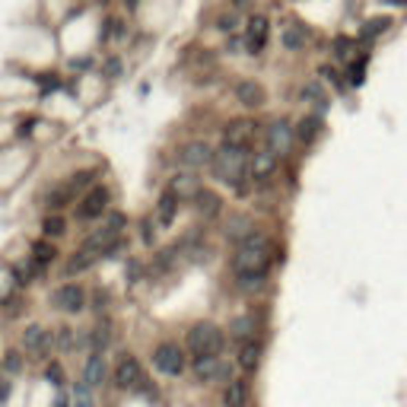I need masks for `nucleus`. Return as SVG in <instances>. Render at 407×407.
<instances>
[{"label":"nucleus","mask_w":407,"mask_h":407,"mask_svg":"<svg viewBox=\"0 0 407 407\" xmlns=\"http://www.w3.org/2000/svg\"><path fill=\"white\" fill-rule=\"evenodd\" d=\"M350 45H353V42H350V39H344V35H341V39H337V42H334V48H337V51H334V54H337V58H347V54H350Z\"/></svg>","instance_id":"39"},{"label":"nucleus","mask_w":407,"mask_h":407,"mask_svg":"<svg viewBox=\"0 0 407 407\" xmlns=\"http://www.w3.org/2000/svg\"><path fill=\"white\" fill-rule=\"evenodd\" d=\"M258 137V125L251 118H236L223 127V143L226 147H239V150H251V143Z\"/></svg>","instance_id":"11"},{"label":"nucleus","mask_w":407,"mask_h":407,"mask_svg":"<svg viewBox=\"0 0 407 407\" xmlns=\"http://www.w3.org/2000/svg\"><path fill=\"white\" fill-rule=\"evenodd\" d=\"M105 350H90V357H86L83 363V382L90 385V388H99L102 382H105Z\"/></svg>","instance_id":"15"},{"label":"nucleus","mask_w":407,"mask_h":407,"mask_svg":"<svg viewBox=\"0 0 407 407\" xmlns=\"http://www.w3.org/2000/svg\"><path fill=\"white\" fill-rule=\"evenodd\" d=\"M267 35H271V23H267V17H261V13H255V17L249 19V29H245V45H249L251 54H258V51L267 45Z\"/></svg>","instance_id":"16"},{"label":"nucleus","mask_w":407,"mask_h":407,"mask_svg":"<svg viewBox=\"0 0 407 407\" xmlns=\"http://www.w3.org/2000/svg\"><path fill=\"white\" fill-rule=\"evenodd\" d=\"M391 7H407V0H388Z\"/></svg>","instance_id":"41"},{"label":"nucleus","mask_w":407,"mask_h":407,"mask_svg":"<svg viewBox=\"0 0 407 407\" xmlns=\"http://www.w3.org/2000/svg\"><path fill=\"white\" fill-rule=\"evenodd\" d=\"M236 363H239V369L242 373H255L258 369V363H261V344L258 341H242V347H239V359H236Z\"/></svg>","instance_id":"22"},{"label":"nucleus","mask_w":407,"mask_h":407,"mask_svg":"<svg viewBox=\"0 0 407 407\" xmlns=\"http://www.w3.org/2000/svg\"><path fill=\"white\" fill-rule=\"evenodd\" d=\"M96 258H99V255H92V251H86V249L74 251V258H70V261H67V267H64V274L67 277L83 274V271H90V267L96 264Z\"/></svg>","instance_id":"24"},{"label":"nucleus","mask_w":407,"mask_h":407,"mask_svg":"<svg viewBox=\"0 0 407 407\" xmlns=\"http://www.w3.org/2000/svg\"><path fill=\"white\" fill-rule=\"evenodd\" d=\"M194 207H198V213L204 216V220H213V216H220V210H223V198L216 191H210V188H200V191L194 194Z\"/></svg>","instance_id":"19"},{"label":"nucleus","mask_w":407,"mask_h":407,"mask_svg":"<svg viewBox=\"0 0 407 407\" xmlns=\"http://www.w3.org/2000/svg\"><path fill=\"white\" fill-rule=\"evenodd\" d=\"M251 233H255V220H251V216H245V213H229V220H226V229H223L226 239L239 245V242H242V239H249Z\"/></svg>","instance_id":"18"},{"label":"nucleus","mask_w":407,"mask_h":407,"mask_svg":"<svg viewBox=\"0 0 407 407\" xmlns=\"http://www.w3.org/2000/svg\"><path fill=\"white\" fill-rule=\"evenodd\" d=\"M236 23H239V19H236V13H229V17H220V19H216V25H220L223 32H236Z\"/></svg>","instance_id":"36"},{"label":"nucleus","mask_w":407,"mask_h":407,"mask_svg":"<svg viewBox=\"0 0 407 407\" xmlns=\"http://www.w3.org/2000/svg\"><path fill=\"white\" fill-rule=\"evenodd\" d=\"M251 331H255V315H239V318H233V324H229V334L239 337V341H249Z\"/></svg>","instance_id":"28"},{"label":"nucleus","mask_w":407,"mask_h":407,"mask_svg":"<svg viewBox=\"0 0 407 407\" xmlns=\"http://www.w3.org/2000/svg\"><path fill=\"white\" fill-rule=\"evenodd\" d=\"M302 99H312L318 108H324V105H328V96L322 92V86H318V83H309L306 90H302Z\"/></svg>","instance_id":"34"},{"label":"nucleus","mask_w":407,"mask_h":407,"mask_svg":"<svg viewBox=\"0 0 407 407\" xmlns=\"http://www.w3.org/2000/svg\"><path fill=\"white\" fill-rule=\"evenodd\" d=\"M236 102L245 108H261L267 102V90L258 80H239L236 83Z\"/></svg>","instance_id":"14"},{"label":"nucleus","mask_w":407,"mask_h":407,"mask_svg":"<svg viewBox=\"0 0 407 407\" xmlns=\"http://www.w3.org/2000/svg\"><path fill=\"white\" fill-rule=\"evenodd\" d=\"M23 350L29 359H48L54 350V331H48L45 324H29L23 331Z\"/></svg>","instance_id":"7"},{"label":"nucleus","mask_w":407,"mask_h":407,"mask_svg":"<svg viewBox=\"0 0 407 407\" xmlns=\"http://www.w3.org/2000/svg\"><path fill=\"white\" fill-rule=\"evenodd\" d=\"M45 375H48V382L54 385V388H61V385H64V373H61V366H58V363H51L48 369H45Z\"/></svg>","instance_id":"35"},{"label":"nucleus","mask_w":407,"mask_h":407,"mask_svg":"<svg viewBox=\"0 0 407 407\" xmlns=\"http://www.w3.org/2000/svg\"><path fill=\"white\" fill-rule=\"evenodd\" d=\"M3 369H7L10 375H19V373H23V357H19L17 350H7V353H3Z\"/></svg>","instance_id":"33"},{"label":"nucleus","mask_w":407,"mask_h":407,"mask_svg":"<svg viewBox=\"0 0 407 407\" xmlns=\"http://www.w3.org/2000/svg\"><path fill=\"white\" fill-rule=\"evenodd\" d=\"M70 407H96V398H92V388L86 382H76L74 398H70Z\"/></svg>","instance_id":"29"},{"label":"nucleus","mask_w":407,"mask_h":407,"mask_svg":"<svg viewBox=\"0 0 407 407\" xmlns=\"http://www.w3.org/2000/svg\"><path fill=\"white\" fill-rule=\"evenodd\" d=\"M388 19H385V17H375V19H369V23H366V29H363V32H359V39H363V42H373V39H375V35H382L385 32V29H388Z\"/></svg>","instance_id":"31"},{"label":"nucleus","mask_w":407,"mask_h":407,"mask_svg":"<svg viewBox=\"0 0 407 407\" xmlns=\"http://www.w3.org/2000/svg\"><path fill=\"white\" fill-rule=\"evenodd\" d=\"M213 178L216 182L229 185V188H239L245 172H249V150H239V147H220L213 153Z\"/></svg>","instance_id":"2"},{"label":"nucleus","mask_w":407,"mask_h":407,"mask_svg":"<svg viewBox=\"0 0 407 407\" xmlns=\"http://www.w3.org/2000/svg\"><path fill=\"white\" fill-rule=\"evenodd\" d=\"M293 143H296V127L290 125V121H283V118H277V121H271L264 131V147L274 156H286V153L293 150Z\"/></svg>","instance_id":"9"},{"label":"nucleus","mask_w":407,"mask_h":407,"mask_svg":"<svg viewBox=\"0 0 407 407\" xmlns=\"http://www.w3.org/2000/svg\"><path fill=\"white\" fill-rule=\"evenodd\" d=\"M318 134H322V118L318 115H306L300 121V127H296V137H300L302 143H312Z\"/></svg>","instance_id":"26"},{"label":"nucleus","mask_w":407,"mask_h":407,"mask_svg":"<svg viewBox=\"0 0 407 407\" xmlns=\"http://www.w3.org/2000/svg\"><path fill=\"white\" fill-rule=\"evenodd\" d=\"M108 200H112V191H108L105 185H92L90 191L80 198V204H76V220H80V223H90V220L105 216Z\"/></svg>","instance_id":"5"},{"label":"nucleus","mask_w":407,"mask_h":407,"mask_svg":"<svg viewBox=\"0 0 407 407\" xmlns=\"http://www.w3.org/2000/svg\"><path fill=\"white\" fill-rule=\"evenodd\" d=\"M147 375H143V366L134 353H125V357L115 363V385L121 391H140Z\"/></svg>","instance_id":"8"},{"label":"nucleus","mask_w":407,"mask_h":407,"mask_svg":"<svg viewBox=\"0 0 407 407\" xmlns=\"http://www.w3.org/2000/svg\"><path fill=\"white\" fill-rule=\"evenodd\" d=\"M309 42V29L300 23H290V25H283V32H280V45L286 51H302Z\"/></svg>","instance_id":"20"},{"label":"nucleus","mask_w":407,"mask_h":407,"mask_svg":"<svg viewBox=\"0 0 407 407\" xmlns=\"http://www.w3.org/2000/svg\"><path fill=\"white\" fill-rule=\"evenodd\" d=\"M54 407H70V398H67V395H58V401H54Z\"/></svg>","instance_id":"40"},{"label":"nucleus","mask_w":407,"mask_h":407,"mask_svg":"<svg viewBox=\"0 0 407 407\" xmlns=\"http://www.w3.org/2000/svg\"><path fill=\"white\" fill-rule=\"evenodd\" d=\"M67 185H70V191H74V194L90 191V188H92V172H86V169H83V172L70 175V182H67Z\"/></svg>","instance_id":"32"},{"label":"nucleus","mask_w":407,"mask_h":407,"mask_svg":"<svg viewBox=\"0 0 407 407\" xmlns=\"http://www.w3.org/2000/svg\"><path fill=\"white\" fill-rule=\"evenodd\" d=\"M169 188H172V191L178 194V198H182V200L194 198V194L200 191V188H198V182H194V175H188V172L175 175V178H172V185H169Z\"/></svg>","instance_id":"25"},{"label":"nucleus","mask_w":407,"mask_h":407,"mask_svg":"<svg viewBox=\"0 0 407 407\" xmlns=\"http://www.w3.org/2000/svg\"><path fill=\"white\" fill-rule=\"evenodd\" d=\"M153 366H156L163 375L178 379V375L185 373V366H188V359H185V347L182 344H175V341L156 344V350H153Z\"/></svg>","instance_id":"4"},{"label":"nucleus","mask_w":407,"mask_h":407,"mask_svg":"<svg viewBox=\"0 0 407 407\" xmlns=\"http://www.w3.org/2000/svg\"><path fill=\"white\" fill-rule=\"evenodd\" d=\"M223 404L226 407H249V379H229Z\"/></svg>","instance_id":"21"},{"label":"nucleus","mask_w":407,"mask_h":407,"mask_svg":"<svg viewBox=\"0 0 407 407\" xmlns=\"http://www.w3.org/2000/svg\"><path fill=\"white\" fill-rule=\"evenodd\" d=\"M277 166H280V156H274L267 147H264V150H255V156L249 159L251 182H267V178L277 172Z\"/></svg>","instance_id":"12"},{"label":"nucleus","mask_w":407,"mask_h":407,"mask_svg":"<svg viewBox=\"0 0 407 407\" xmlns=\"http://www.w3.org/2000/svg\"><path fill=\"white\" fill-rule=\"evenodd\" d=\"M213 147L207 140H188L178 147V166L188 169V172H200V169L213 166Z\"/></svg>","instance_id":"6"},{"label":"nucleus","mask_w":407,"mask_h":407,"mask_svg":"<svg viewBox=\"0 0 407 407\" xmlns=\"http://www.w3.org/2000/svg\"><path fill=\"white\" fill-rule=\"evenodd\" d=\"M191 373H194V382L210 385L223 375V363H220V357H194Z\"/></svg>","instance_id":"17"},{"label":"nucleus","mask_w":407,"mask_h":407,"mask_svg":"<svg viewBox=\"0 0 407 407\" xmlns=\"http://www.w3.org/2000/svg\"><path fill=\"white\" fill-rule=\"evenodd\" d=\"M29 251H32V264H39V267H48L51 261L58 258V249H54L51 239H35L32 245H29Z\"/></svg>","instance_id":"23"},{"label":"nucleus","mask_w":407,"mask_h":407,"mask_svg":"<svg viewBox=\"0 0 407 407\" xmlns=\"http://www.w3.org/2000/svg\"><path fill=\"white\" fill-rule=\"evenodd\" d=\"M51 306L67 312V315H76L86 309V290L80 283H61L58 290L51 293Z\"/></svg>","instance_id":"10"},{"label":"nucleus","mask_w":407,"mask_h":407,"mask_svg":"<svg viewBox=\"0 0 407 407\" xmlns=\"http://www.w3.org/2000/svg\"><path fill=\"white\" fill-rule=\"evenodd\" d=\"M42 233H45V239H61L67 233V220L61 213H48L42 220Z\"/></svg>","instance_id":"27"},{"label":"nucleus","mask_w":407,"mask_h":407,"mask_svg":"<svg viewBox=\"0 0 407 407\" xmlns=\"http://www.w3.org/2000/svg\"><path fill=\"white\" fill-rule=\"evenodd\" d=\"M271 264H274V245L261 229H255L249 239H242L233 255V274L242 286H258L267 277Z\"/></svg>","instance_id":"1"},{"label":"nucleus","mask_w":407,"mask_h":407,"mask_svg":"<svg viewBox=\"0 0 407 407\" xmlns=\"http://www.w3.org/2000/svg\"><path fill=\"white\" fill-rule=\"evenodd\" d=\"M3 312H7V315H19V312H23L17 296H7V300H3Z\"/></svg>","instance_id":"37"},{"label":"nucleus","mask_w":407,"mask_h":407,"mask_svg":"<svg viewBox=\"0 0 407 407\" xmlns=\"http://www.w3.org/2000/svg\"><path fill=\"white\" fill-rule=\"evenodd\" d=\"M185 347H188L191 357H220L226 347V331L213 322H198L188 328Z\"/></svg>","instance_id":"3"},{"label":"nucleus","mask_w":407,"mask_h":407,"mask_svg":"<svg viewBox=\"0 0 407 407\" xmlns=\"http://www.w3.org/2000/svg\"><path fill=\"white\" fill-rule=\"evenodd\" d=\"M105 223L112 226V229H118V233H121V229H125V223H127V220H125V213H108V220H105Z\"/></svg>","instance_id":"38"},{"label":"nucleus","mask_w":407,"mask_h":407,"mask_svg":"<svg viewBox=\"0 0 407 407\" xmlns=\"http://www.w3.org/2000/svg\"><path fill=\"white\" fill-rule=\"evenodd\" d=\"M178 204H182V198H178V194H175L172 188H166V191L159 194V200H156V213H153L156 226L169 229V226L175 223V216H178Z\"/></svg>","instance_id":"13"},{"label":"nucleus","mask_w":407,"mask_h":407,"mask_svg":"<svg viewBox=\"0 0 407 407\" xmlns=\"http://www.w3.org/2000/svg\"><path fill=\"white\" fill-rule=\"evenodd\" d=\"M54 347H58V350H74L76 347V328L61 324L58 331H54Z\"/></svg>","instance_id":"30"}]
</instances>
